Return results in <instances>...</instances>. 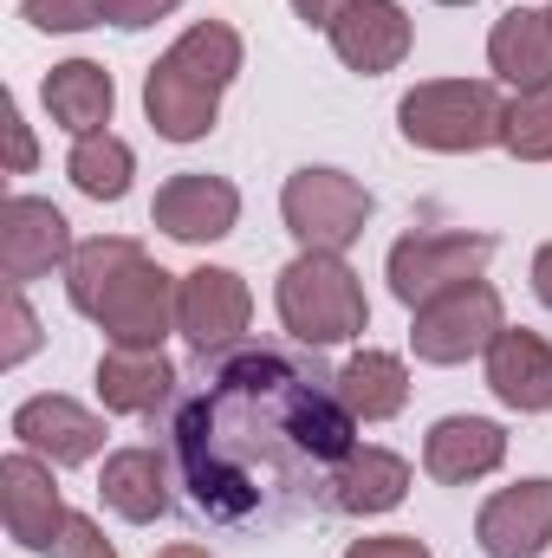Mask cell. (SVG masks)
Listing matches in <instances>:
<instances>
[{"label": "cell", "instance_id": "6da1fadb", "mask_svg": "<svg viewBox=\"0 0 552 558\" xmlns=\"http://www.w3.org/2000/svg\"><path fill=\"white\" fill-rule=\"evenodd\" d=\"M338 377L292 351H228L176 410L189 507L221 526H292L332 507L338 461L358 448Z\"/></svg>", "mask_w": 552, "mask_h": 558}, {"label": "cell", "instance_id": "7a4b0ae2", "mask_svg": "<svg viewBox=\"0 0 552 558\" xmlns=\"http://www.w3.org/2000/svg\"><path fill=\"white\" fill-rule=\"evenodd\" d=\"M241 72V33L228 20H195L143 78V111L163 143H195L215 131L221 92Z\"/></svg>", "mask_w": 552, "mask_h": 558}, {"label": "cell", "instance_id": "3957f363", "mask_svg": "<svg viewBox=\"0 0 552 558\" xmlns=\"http://www.w3.org/2000/svg\"><path fill=\"white\" fill-rule=\"evenodd\" d=\"M404 143L435 149V156H475L494 149L507 131V98L488 78H429L397 105Z\"/></svg>", "mask_w": 552, "mask_h": 558}, {"label": "cell", "instance_id": "277c9868", "mask_svg": "<svg viewBox=\"0 0 552 558\" xmlns=\"http://www.w3.org/2000/svg\"><path fill=\"white\" fill-rule=\"evenodd\" d=\"M279 325L299 338V344H312V351H325V344H345V338H358L364 325H371V305H364V286L358 274L338 260V254H299L292 267H279Z\"/></svg>", "mask_w": 552, "mask_h": 558}, {"label": "cell", "instance_id": "5b68a950", "mask_svg": "<svg viewBox=\"0 0 552 558\" xmlns=\"http://www.w3.org/2000/svg\"><path fill=\"white\" fill-rule=\"evenodd\" d=\"M279 215H286V228H292L299 247H312V254H345V247L364 234V221H371V195H364V182L345 175V169H299V175H286V189H279Z\"/></svg>", "mask_w": 552, "mask_h": 558}, {"label": "cell", "instance_id": "8992f818", "mask_svg": "<svg viewBox=\"0 0 552 558\" xmlns=\"http://www.w3.org/2000/svg\"><path fill=\"white\" fill-rule=\"evenodd\" d=\"M501 331H507L501 292H494L488 279H468V286H448V292H435L429 305H416L410 344H416L422 364H468V357H481Z\"/></svg>", "mask_w": 552, "mask_h": 558}, {"label": "cell", "instance_id": "52a82bcc", "mask_svg": "<svg viewBox=\"0 0 552 558\" xmlns=\"http://www.w3.org/2000/svg\"><path fill=\"white\" fill-rule=\"evenodd\" d=\"M488 260H494V234H404L391 247V292L416 312L435 292L481 279Z\"/></svg>", "mask_w": 552, "mask_h": 558}, {"label": "cell", "instance_id": "ba28073f", "mask_svg": "<svg viewBox=\"0 0 552 558\" xmlns=\"http://www.w3.org/2000/svg\"><path fill=\"white\" fill-rule=\"evenodd\" d=\"M254 318V292L248 279L228 267H195L176 279V331L195 344V357H221L235 351V338Z\"/></svg>", "mask_w": 552, "mask_h": 558}, {"label": "cell", "instance_id": "9c48e42d", "mask_svg": "<svg viewBox=\"0 0 552 558\" xmlns=\"http://www.w3.org/2000/svg\"><path fill=\"white\" fill-rule=\"evenodd\" d=\"M92 318L105 325L111 344L163 351V338H169V325H176V274L149 267V254H143L137 267H124V274L111 279V292L98 299Z\"/></svg>", "mask_w": 552, "mask_h": 558}, {"label": "cell", "instance_id": "30bf717a", "mask_svg": "<svg viewBox=\"0 0 552 558\" xmlns=\"http://www.w3.org/2000/svg\"><path fill=\"white\" fill-rule=\"evenodd\" d=\"M149 221H156L169 241H182V247L221 241V234H235V221H241V189H235L228 175L182 169V175H169V182L156 189Z\"/></svg>", "mask_w": 552, "mask_h": 558}, {"label": "cell", "instance_id": "8fae6325", "mask_svg": "<svg viewBox=\"0 0 552 558\" xmlns=\"http://www.w3.org/2000/svg\"><path fill=\"white\" fill-rule=\"evenodd\" d=\"M72 221L52 208V202H39V195H7V208H0V274L13 279V286H26V279H46L52 267H72Z\"/></svg>", "mask_w": 552, "mask_h": 558}, {"label": "cell", "instance_id": "7c38bea8", "mask_svg": "<svg viewBox=\"0 0 552 558\" xmlns=\"http://www.w3.org/2000/svg\"><path fill=\"white\" fill-rule=\"evenodd\" d=\"M0 500H7V533H13V546H26V553H52L59 546V533H65V500H59V487H52V461H39V454H7L0 461Z\"/></svg>", "mask_w": 552, "mask_h": 558}, {"label": "cell", "instance_id": "4fadbf2b", "mask_svg": "<svg viewBox=\"0 0 552 558\" xmlns=\"http://www.w3.org/2000/svg\"><path fill=\"white\" fill-rule=\"evenodd\" d=\"M13 441L26 454L52 461V468H79V461H92L105 448V422L85 403H72V397H26L13 410Z\"/></svg>", "mask_w": 552, "mask_h": 558}, {"label": "cell", "instance_id": "5bb4252c", "mask_svg": "<svg viewBox=\"0 0 552 558\" xmlns=\"http://www.w3.org/2000/svg\"><path fill=\"white\" fill-rule=\"evenodd\" d=\"M475 539L488 558H540L552 546V481L501 487L475 513Z\"/></svg>", "mask_w": 552, "mask_h": 558}, {"label": "cell", "instance_id": "9a60e30c", "mask_svg": "<svg viewBox=\"0 0 552 558\" xmlns=\"http://www.w3.org/2000/svg\"><path fill=\"white\" fill-rule=\"evenodd\" d=\"M332 52H338L351 72H364V78L397 72L404 52H410V13H404L397 0H351L345 20L332 26Z\"/></svg>", "mask_w": 552, "mask_h": 558}, {"label": "cell", "instance_id": "2e32d148", "mask_svg": "<svg viewBox=\"0 0 552 558\" xmlns=\"http://www.w3.org/2000/svg\"><path fill=\"white\" fill-rule=\"evenodd\" d=\"M488 390L520 410V416H540L552 410V344L527 325H507L494 344H488Z\"/></svg>", "mask_w": 552, "mask_h": 558}, {"label": "cell", "instance_id": "e0dca14e", "mask_svg": "<svg viewBox=\"0 0 552 558\" xmlns=\"http://www.w3.org/2000/svg\"><path fill=\"white\" fill-rule=\"evenodd\" d=\"M501 461H507V435L488 416H442L429 428V441H422V468L442 487H468V481L494 474Z\"/></svg>", "mask_w": 552, "mask_h": 558}, {"label": "cell", "instance_id": "ac0fdd59", "mask_svg": "<svg viewBox=\"0 0 552 558\" xmlns=\"http://www.w3.org/2000/svg\"><path fill=\"white\" fill-rule=\"evenodd\" d=\"M488 65L514 92H552V13L540 7H507L488 33Z\"/></svg>", "mask_w": 552, "mask_h": 558}, {"label": "cell", "instance_id": "d6986e66", "mask_svg": "<svg viewBox=\"0 0 552 558\" xmlns=\"http://www.w3.org/2000/svg\"><path fill=\"white\" fill-rule=\"evenodd\" d=\"M176 364L163 351H131V344H111L98 357V403L118 410V416H156L176 390Z\"/></svg>", "mask_w": 552, "mask_h": 558}, {"label": "cell", "instance_id": "ffe728a7", "mask_svg": "<svg viewBox=\"0 0 552 558\" xmlns=\"http://www.w3.org/2000/svg\"><path fill=\"white\" fill-rule=\"evenodd\" d=\"M111 105H118V85H111L105 65H92V59H65V65L46 72V111H52L59 131H72V137H98V131L111 124Z\"/></svg>", "mask_w": 552, "mask_h": 558}, {"label": "cell", "instance_id": "44dd1931", "mask_svg": "<svg viewBox=\"0 0 552 558\" xmlns=\"http://www.w3.org/2000/svg\"><path fill=\"white\" fill-rule=\"evenodd\" d=\"M404 494H410V461L404 454H391V448H351L338 461V481H332V507L338 513L371 520V513L404 507Z\"/></svg>", "mask_w": 552, "mask_h": 558}, {"label": "cell", "instance_id": "7402d4cb", "mask_svg": "<svg viewBox=\"0 0 552 558\" xmlns=\"http://www.w3.org/2000/svg\"><path fill=\"white\" fill-rule=\"evenodd\" d=\"M98 494H105V507H111L118 520L149 526V520L169 513V468H163L156 448H118V454L105 461V474H98Z\"/></svg>", "mask_w": 552, "mask_h": 558}, {"label": "cell", "instance_id": "603a6c76", "mask_svg": "<svg viewBox=\"0 0 552 558\" xmlns=\"http://www.w3.org/2000/svg\"><path fill=\"white\" fill-rule=\"evenodd\" d=\"M338 397H345V410L358 422H391L410 403V371H404L397 351H358L338 371Z\"/></svg>", "mask_w": 552, "mask_h": 558}, {"label": "cell", "instance_id": "cb8c5ba5", "mask_svg": "<svg viewBox=\"0 0 552 558\" xmlns=\"http://www.w3.org/2000/svg\"><path fill=\"white\" fill-rule=\"evenodd\" d=\"M65 175H72V189L92 195V202H124V195H131V175H137V156H131V143L124 137L98 131V137L72 143Z\"/></svg>", "mask_w": 552, "mask_h": 558}, {"label": "cell", "instance_id": "d4e9b609", "mask_svg": "<svg viewBox=\"0 0 552 558\" xmlns=\"http://www.w3.org/2000/svg\"><path fill=\"white\" fill-rule=\"evenodd\" d=\"M143 247L137 241H124V234H98V241H85L79 254H72V267H65V299H72V312H98V299L111 292V279L124 274V267H137Z\"/></svg>", "mask_w": 552, "mask_h": 558}, {"label": "cell", "instance_id": "484cf974", "mask_svg": "<svg viewBox=\"0 0 552 558\" xmlns=\"http://www.w3.org/2000/svg\"><path fill=\"white\" fill-rule=\"evenodd\" d=\"M501 149L514 162H552V92H520L507 105V131Z\"/></svg>", "mask_w": 552, "mask_h": 558}, {"label": "cell", "instance_id": "4316f807", "mask_svg": "<svg viewBox=\"0 0 552 558\" xmlns=\"http://www.w3.org/2000/svg\"><path fill=\"white\" fill-rule=\"evenodd\" d=\"M39 33H85V26H98L105 20V7L98 0H26L20 7Z\"/></svg>", "mask_w": 552, "mask_h": 558}, {"label": "cell", "instance_id": "83f0119b", "mask_svg": "<svg viewBox=\"0 0 552 558\" xmlns=\"http://www.w3.org/2000/svg\"><path fill=\"white\" fill-rule=\"evenodd\" d=\"M33 351H39V318L26 312L20 286H7V351H0V364H26Z\"/></svg>", "mask_w": 552, "mask_h": 558}, {"label": "cell", "instance_id": "f1b7e54d", "mask_svg": "<svg viewBox=\"0 0 552 558\" xmlns=\"http://www.w3.org/2000/svg\"><path fill=\"white\" fill-rule=\"evenodd\" d=\"M52 558H118V553H111V539L98 533V520L72 513V520H65V533H59V546H52Z\"/></svg>", "mask_w": 552, "mask_h": 558}, {"label": "cell", "instance_id": "f546056e", "mask_svg": "<svg viewBox=\"0 0 552 558\" xmlns=\"http://www.w3.org/2000/svg\"><path fill=\"white\" fill-rule=\"evenodd\" d=\"M98 7H105V20H111V26L137 33V26H156L163 13H176L182 0H98Z\"/></svg>", "mask_w": 552, "mask_h": 558}, {"label": "cell", "instance_id": "4dcf8cb0", "mask_svg": "<svg viewBox=\"0 0 552 558\" xmlns=\"http://www.w3.org/2000/svg\"><path fill=\"white\" fill-rule=\"evenodd\" d=\"M345 558H435V553L422 539H410V533H384V539H351Z\"/></svg>", "mask_w": 552, "mask_h": 558}, {"label": "cell", "instance_id": "1f68e13d", "mask_svg": "<svg viewBox=\"0 0 552 558\" xmlns=\"http://www.w3.org/2000/svg\"><path fill=\"white\" fill-rule=\"evenodd\" d=\"M345 7H351V0H292V13H299L305 26H325V33L345 20Z\"/></svg>", "mask_w": 552, "mask_h": 558}, {"label": "cell", "instance_id": "d6a6232c", "mask_svg": "<svg viewBox=\"0 0 552 558\" xmlns=\"http://www.w3.org/2000/svg\"><path fill=\"white\" fill-rule=\"evenodd\" d=\"M7 137H13V169L26 175V169H33V137H26V124H20V111H13V98H7Z\"/></svg>", "mask_w": 552, "mask_h": 558}, {"label": "cell", "instance_id": "836d02e7", "mask_svg": "<svg viewBox=\"0 0 552 558\" xmlns=\"http://www.w3.org/2000/svg\"><path fill=\"white\" fill-rule=\"evenodd\" d=\"M533 292H540V305L552 312V241L533 254Z\"/></svg>", "mask_w": 552, "mask_h": 558}, {"label": "cell", "instance_id": "e575fe53", "mask_svg": "<svg viewBox=\"0 0 552 558\" xmlns=\"http://www.w3.org/2000/svg\"><path fill=\"white\" fill-rule=\"evenodd\" d=\"M156 558H208V553H202V546H189V539H176V546H163Z\"/></svg>", "mask_w": 552, "mask_h": 558}, {"label": "cell", "instance_id": "d590c367", "mask_svg": "<svg viewBox=\"0 0 552 558\" xmlns=\"http://www.w3.org/2000/svg\"><path fill=\"white\" fill-rule=\"evenodd\" d=\"M435 7H475V0H435Z\"/></svg>", "mask_w": 552, "mask_h": 558}, {"label": "cell", "instance_id": "8d00e7d4", "mask_svg": "<svg viewBox=\"0 0 552 558\" xmlns=\"http://www.w3.org/2000/svg\"><path fill=\"white\" fill-rule=\"evenodd\" d=\"M547 13H552V7H547Z\"/></svg>", "mask_w": 552, "mask_h": 558}]
</instances>
